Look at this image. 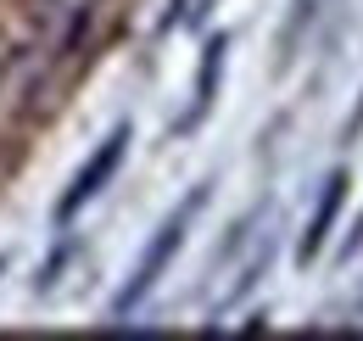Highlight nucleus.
<instances>
[{"mask_svg": "<svg viewBox=\"0 0 363 341\" xmlns=\"http://www.w3.org/2000/svg\"><path fill=\"white\" fill-rule=\"evenodd\" d=\"M207 207V185H196L190 196H184L174 213L162 218V229L145 241V252H140V263H135V274H129V286L118 291V302H112V319H129L140 302H145V291L168 274V263H174V252L184 247V235H190V224H196V213Z\"/></svg>", "mask_w": 363, "mask_h": 341, "instance_id": "obj_1", "label": "nucleus"}, {"mask_svg": "<svg viewBox=\"0 0 363 341\" xmlns=\"http://www.w3.org/2000/svg\"><path fill=\"white\" fill-rule=\"evenodd\" d=\"M123 157H129V124H118L101 146H95L90 157H84V168L73 173V185L62 190V202H56V224H67V218H79L84 207H90L95 196L112 185V173L123 168Z\"/></svg>", "mask_w": 363, "mask_h": 341, "instance_id": "obj_2", "label": "nucleus"}, {"mask_svg": "<svg viewBox=\"0 0 363 341\" xmlns=\"http://www.w3.org/2000/svg\"><path fill=\"white\" fill-rule=\"evenodd\" d=\"M358 134H363V101H358V112L347 118V140H358Z\"/></svg>", "mask_w": 363, "mask_h": 341, "instance_id": "obj_7", "label": "nucleus"}, {"mask_svg": "<svg viewBox=\"0 0 363 341\" xmlns=\"http://www.w3.org/2000/svg\"><path fill=\"white\" fill-rule=\"evenodd\" d=\"M363 247V213H358V224H352V229H347V241H341V257H352Z\"/></svg>", "mask_w": 363, "mask_h": 341, "instance_id": "obj_6", "label": "nucleus"}, {"mask_svg": "<svg viewBox=\"0 0 363 341\" xmlns=\"http://www.w3.org/2000/svg\"><path fill=\"white\" fill-rule=\"evenodd\" d=\"M318 6H324V0H296V6H291V17H285V28H279V62H291V56H296V45H302V34L313 28Z\"/></svg>", "mask_w": 363, "mask_h": 341, "instance_id": "obj_5", "label": "nucleus"}, {"mask_svg": "<svg viewBox=\"0 0 363 341\" xmlns=\"http://www.w3.org/2000/svg\"><path fill=\"white\" fill-rule=\"evenodd\" d=\"M224 50H229V34H218V40H207V56H201V73H196V107L184 112V124H201L207 118V107H213V90H218V79H224Z\"/></svg>", "mask_w": 363, "mask_h": 341, "instance_id": "obj_4", "label": "nucleus"}, {"mask_svg": "<svg viewBox=\"0 0 363 341\" xmlns=\"http://www.w3.org/2000/svg\"><path fill=\"white\" fill-rule=\"evenodd\" d=\"M347 168H335L324 179V190H318V207L308 218V229H302V241H296V263H313L324 252V241H330V229H335V213H341V202H347Z\"/></svg>", "mask_w": 363, "mask_h": 341, "instance_id": "obj_3", "label": "nucleus"}]
</instances>
